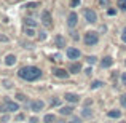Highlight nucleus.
I'll return each instance as SVG.
<instances>
[{
  "instance_id": "obj_1",
  "label": "nucleus",
  "mask_w": 126,
  "mask_h": 123,
  "mask_svg": "<svg viewBox=\"0 0 126 123\" xmlns=\"http://www.w3.org/2000/svg\"><path fill=\"white\" fill-rule=\"evenodd\" d=\"M18 75L19 78H22L26 82H35L42 77V70L35 66H24L18 70Z\"/></svg>"
},
{
  "instance_id": "obj_2",
  "label": "nucleus",
  "mask_w": 126,
  "mask_h": 123,
  "mask_svg": "<svg viewBox=\"0 0 126 123\" xmlns=\"http://www.w3.org/2000/svg\"><path fill=\"white\" fill-rule=\"evenodd\" d=\"M97 42H99L97 32L89 31V32H86V34H85V45L86 46H94V45H97Z\"/></svg>"
},
{
  "instance_id": "obj_3",
  "label": "nucleus",
  "mask_w": 126,
  "mask_h": 123,
  "mask_svg": "<svg viewBox=\"0 0 126 123\" xmlns=\"http://www.w3.org/2000/svg\"><path fill=\"white\" fill-rule=\"evenodd\" d=\"M83 16H85L86 22H89V24H94V22H97V15H96V11H94V10H91V8H85Z\"/></svg>"
},
{
  "instance_id": "obj_4",
  "label": "nucleus",
  "mask_w": 126,
  "mask_h": 123,
  "mask_svg": "<svg viewBox=\"0 0 126 123\" xmlns=\"http://www.w3.org/2000/svg\"><path fill=\"white\" fill-rule=\"evenodd\" d=\"M42 24L45 27H51L53 26V19H51V13L48 10H43L42 11Z\"/></svg>"
},
{
  "instance_id": "obj_5",
  "label": "nucleus",
  "mask_w": 126,
  "mask_h": 123,
  "mask_svg": "<svg viewBox=\"0 0 126 123\" xmlns=\"http://www.w3.org/2000/svg\"><path fill=\"white\" fill-rule=\"evenodd\" d=\"M3 104H5L6 112H16V110H19V104H18V102L11 101V99H8V98L3 101Z\"/></svg>"
},
{
  "instance_id": "obj_6",
  "label": "nucleus",
  "mask_w": 126,
  "mask_h": 123,
  "mask_svg": "<svg viewBox=\"0 0 126 123\" xmlns=\"http://www.w3.org/2000/svg\"><path fill=\"white\" fill-rule=\"evenodd\" d=\"M77 22H78V15L75 11H72V13H69V18H67V26L70 29H74L75 26H77Z\"/></svg>"
},
{
  "instance_id": "obj_7",
  "label": "nucleus",
  "mask_w": 126,
  "mask_h": 123,
  "mask_svg": "<svg viewBox=\"0 0 126 123\" xmlns=\"http://www.w3.org/2000/svg\"><path fill=\"white\" fill-rule=\"evenodd\" d=\"M43 107H45V102L40 101V99H35V101L31 102V110H34V112H40L43 110Z\"/></svg>"
},
{
  "instance_id": "obj_8",
  "label": "nucleus",
  "mask_w": 126,
  "mask_h": 123,
  "mask_svg": "<svg viewBox=\"0 0 126 123\" xmlns=\"http://www.w3.org/2000/svg\"><path fill=\"white\" fill-rule=\"evenodd\" d=\"M65 53H67V58L69 59H78V58H80V50L74 48V46H69Z\"/></svg>"
},
{
  "instance_id": "obj_9",
  "label": "nucleus",
  "mask_w": 126,
  "mask_h": 123,
  "mask_svg": "<svg viewBox=\"0 0 126 123\" xmlns=\"http://www.w3.org/2000/svg\"><path fill=\"white\" fill-rule=\"evenodd\" d=\"M65 101L67 102H70V104H75V102H78L80 101V96L78 94H75V93H65Z\"/></svg>"
},
{
  "instance_id": "obj_10",
  "label": "nucleus",
  "mask_w": 126,
  "mask_h": 123,
  "mask_svg": "<svg viewBox=\"0 0 126 123\" xmlns=\"http://www.w3.org/2000/svg\"><path fill=\"white\" fill-rule=\"evenodd\" d=\"M53 75L58 78H67L69 72H65V69H53Z\"/></svg>"
},
{
  "instance_id": "obj_11",
  "label": "nucleus",
  "mask_w": 126,
  "mask_h": 123,
  "mask_svg": "<svg viewBox=\"0 0 126 123\" xmlns=\"http://www.w3.org/2000/svg\"><path fill=\"white\" fill-rule=\"evenodd\" d=\"M112 64H113V59H112L110 56H105V58L101 61V67H102V69H109V67H112Z\"/></svg>"
},
{
  "instance_id": "obj_12",
  "label": "nucleus",
  "mask_w": 126,
  "mask_h": 123,
  "mask_svg": "<svg viewBox=\"0 0 126 123\" xmlns=\"http://www.w3.org/2000/svg\"><path fill=\"white\" fill-rule=\"evenodd\" d=\"M54 43H56V46H58V48H64V46H65V38L62 37L61 34H58L54 37Z\"/></svg>"
},
{
  "instance_id": "obj_13",
  "label": "nucleus",
  "mask_w": 126,
  "mask_h": 123,
  "mask_svg": "<svg viewBox=\"0 0 126 123\" xmlns=\"http://www.w3.org/2000/svg\"><path fill=\"white\" fill-rule=\"evenodd\" d=\"M80 70H81L80 62H72V64L69 66V72H70V74H78Z\"/></svg>"
},
{
  "instance_id": "obj_14",
  "label": "nucleus",
  "mask_w": 126,
  "mask_h": 123,
  "mask_svg": "<svg viewBox=\"0 0 126 123\" xmlns=\"http://www.w3.org/2000/svg\"><path fill=\"white\" fill-rule=\"evenodd\" d=\"M72 112H74V107H72V105H64V107L59 109V114L61 115H72Z\"/></svg>"
},
{
  "instance_id": "obj_15",
  "label": "nucleus",
  "mask_w": 126,
  "mask_h": 123,
  "mask_svg": "<svg viewBox=\"0 0 126 123\" xmlns=\"http://www.w3.org/2000/svg\"><path fill=\"white\" fill-rule=\"evenodd\" d=\"M107 117L109 118H120L121 117V112L117 110V109H113V110H109L107 112Z\"/></svg>"
},
{
  "instance_id": "obj_16",
  "label": "nucleus",
  "mask_w": 126,
  "mask_h": 123,
  "mask_svg": "<svg viewBox=\"0 0 126 123\" xmlns=\"http://www.w3.org/2000/svg\"><path fill=\"white\" fill-rule=\"evenodd\" d=\"M15 62H16V56L15 54H8L5 58V64L6 66H15Z\"/></svg>"
},
{
  "instance_id": "obj_17",
  "label": "nucleus",
  "mask_w": 126,
  "mask_h": 123,
  "mask_svg": "<svg viewBox=\"0 0 126 123\" xmlns=\"http://www.w3.org/2000/svg\"><path fill=\"white\" fill-rule=\"evenodd\" d=\"M24 22H26V27H35V26H37V22H35L32 18H26Z\"/></svg>"
},
{
  "instance_id": "obj_18",
  "label": "nucleus",
  "mask_w": 126,
  "mask_h": 123,
  "mask_svg": "<svg viewBox=\"0 0 126 123\" xmlns=\"http://www.w3.org/2000/svg\"><path fill=\"white\" fill-rule=\"evenodd\" d=\"M54 120H56V117H54L53 114H46L45 118H43V122H45V123H53Z\"/></svg>"
},
{
  "instance_id": "obj_19",
  "label": "nucleus",
  "mask_w": 126,
  "mask_h": 123,
  "mask_svg": "<svg viewBox=\"0 0 126 123\" xmlns=\"http://www.w3.org/2000/svg\"><path fill=\"white\" fill-rule=\"evenodd\" d=\"M102 85H104V83H102L101 80H94L91 83V89H97V88H101Z\"/></svg>"
},
{
  "instance_id": "obj_20",
  "label": "nucleus",
  "mask_w": 126,
  "mask_h": 123,
  "mask_svg": "<svg viewBox=\"0 0 126 123\" xmlns=\"http://www.w3.org/2000/svg\"><path fill=\"white\" fill-rule=\"evenodd\" d=\"M24 32H26V35H27V37H34V35H35V31L32 27H26Z\"/></svg>"
},
{
  "instance_id": "obj_21",
  "label": "nucleus",
  "mask_w": 126,
  "mask_h": 123,
  "mask_svg": "<svg viewBox=\"0 0 126 123\" xmlns=\"http://www.w3.org/2000/svg\"><path fill=\"white\" fill-rule=\"evenodd\" d=\"M118 8L120 10H123V11H126V0H118Z\"/></svg>"
},
{
  "instance_id": "obj_22",
  "label": "nucleus",
  "mask_w": 126,
  "mask_h": 123,
  "mask_svg": "<svg viewBox=\"0 0 126 123\" xmlns=\"http://www.w3.org/2000/svg\"><path fill=\"white\" fill-rule=\"evenodd\" d=\"M81 115H83V117H91V115H93V112L89 110L88 107H85L83 110H81Z\"/></svg>"
},
{
  "instance_id": "obj_23",
  "label": "nucleus",
  "mask_w": 126,
  "mask_h": 123,
  "mask_svg": "<svg viewBox=\"0 0 126 123\" xmlns=\"http://www.w3.org/2000/svg\"><path fill=\"white\" fill-rule=\"evenodd\" d=\"M86 61H88V64H96V61H97V58H96V56H88V58H86Z\"/></svg>"
},
{
  "instance_id": "obj_24",
  "label": "nucleus",
  "mask_w": 126,
  "mask_h": 123,
  "mask_svg": "<svg viewBox=\"0 0 126 123\" xmlns=\"http://www.w3.org/2000/svg\"><path fill=\"white\" fill-rule=\"evenodd\" d=\"M37 6H38L37 2H31V3H27V5H26V8H27V10H34V8H37Z\"/></svg>"
},
{
  "instance_id": "obj_25",
  "label": "nucleus",
  "mask_w": 126,
  "mask_h": 123,
  "mask_svg": "<svg viewBox=\"0 0 126 123\" xmlns=\"http://www.w3.org/2000/svg\"><path fill=\"white\" fill-rule=\"evenodd\" d=\"M120 104L123 105V107H126V93H123V94L120 96Z\"/></svg>"
},
{
  "instance_id": "obj_26",
  "label": "nucleus",
  "mask_w": 126,
  "mask_h": 123,
  "mask_svg": "<svg viewBox=\"0 0 126 123\" xmlns=\"http://www.w3.org/2000/svg\"><path fill=\"white\" fill-rule=\"evenodd\" d=\"M2 85L5 86V88H11V85H13V83L10 82V80H6V78H5V80H2Z\"/></svg>"
},
{
  "instance_id": "obj_27",
  "label": "nucleus",
  "mask_w": 126,
  "mask_h": 123,
  "mask_svg": "<svg viewBox=\"0 0 126 123\" xmlns=\"http://www.w3.org/2000/svg\"><path fill=\"white\" fill-rule=\"evenodd\" d=\"M81 3V0H70V6L72 8H75V6H78Z\"/></svg>"
},
{
  "instance_id": "obj_28",
  "label": "nucleus",
  "mask_w": 126,
  "mask_h": 123,
  "mask_svg": "<svg viewBox=\"0 0 126 123\" xmlns=\"http://www.w3.org/2000/svg\"><path fill=\"white\" fill-rule=\"evenodd\" d=\"M8 120H10V117H8V115H6V114H3L2 117H0V123H6Z\"/></svg>"
},
{
  "instance_id": "obj_29",
  "label": "nucleus",
  "mask_w": 126,
  "mask_h": 123,
  "mask_svg": "<svg viewBox=\"0 0 126 123\" xmlns=\"http://www.w3.org/2000/svg\"><path fill=\"white\" fill-rule=\"evenodd\" d=\"M99 5L101 6H109L110 5V0H99Z\"/></svg>"
},
{
  "instance_id": "obj_30",
  "label": "nucleus",
  "mask_w": 126,
  "mask_h": 123,
  "mask_svg": "<svg viewBox=\"0 0 126 123\" xmlns=\"http://www.w3.org/2000/svg\"><path fill=\"white\" fill-rule=\"evenodd\" d=\"M16 99H18V101H26L27 98H26V96L22 94V93H18V94H16Z\"/></svg>"
},
{
  "instance_id": "obj_31",
  "label": "nucleus",
  "mask_w": 126,
  "mask_h": 123,
  "mask_svg": "<svg viewBox=\"0 0 126 123\" xmlns=\"http://www.w3.org/2000/svg\"><path fill=\"white\" fill-rule=\"evenodd\" d=\"M69 123H81V118H78V117H72Z\"/></svg>"
},
{
  "instance_id": "obj_32",
  "label": "nucleus",
  "mask_w": 126,
  "mask_h": 123,
  "mask_svg": "<svg viewBox=\"0 0 126 123\" xmlns=\"http://www.w3.org/2000/svg\"><path fill=\"white\" fill-rule=\"evenodd\" d=\"M107 13H109V16H115V15H117V10H115V8H109Z\"/></svg>"
},
{
  "instance_id": "obj_33",
  "label": "nucleus",
  "mask_w": 126,
  "mask_h": 123,
  "mask_svg": "<svg viewBox=\"0 0 126 123\" xmlns=\"http://www.w3.org/2000/svg\"><path fill=\"white\" fill-rule=\"evenodd\" d=\"M121 40H123V42L126 43V27L123 29V32H121Z\"/></svg>"
},
{
  "instance_id": "obj_34",
  "label": "nucleus",
  "mask_w": 126,
  "mask_h": 123,
  "mask_svg": "<svg viewBox=\"0 0 126 123\" xmlns=\"http://www.w3.org/2000/svg\"><path fill=\"white\" fill-rule=\"evenodd\" d=\"M5 112H6V109H5V104L2 102V104H0V114H5Z\"/></svg>"
},
{
  "instance_id": "obj_35",
  "label": "nucleus",
  "mask_w": 126,
  "mask_h": 123,
  "mask_svg": "<svg viewBox=\"0 0 126 123\" xmlns=\"http://www.w3.org/2000/svg\"><path fill=\"white\" fill-rule=\"evenodd\" d=\"M121 83L126 85V72H125V74H121Z\"/></svg>"
},
{
  "instance_id": "obj_36",
  "label": "nucleus",
  "mask_w": 126,
  "mask_h": 123,
  "mask_svg": "<svg viewBox=\"0 0 126 123\" xmlns=\"http://www.w3.org/2000/svg\"><path fill=\"white\" fill-rule=\"evenodd\" d=\"M59 104V99H51V107L53 105H58Z\"/></svg>"
},
{
  "instance_id": "obj_37",
  "label": "nucleus",
  "mask_w": 126,
  "mask_h": 123,
  "mask_svg": "<svg viewBox=\"0 0 126 123\" xmlns=\"http://www.w3.org/2000/svg\"><path fill=\"white\" fill-rule=\"evenodd\" d=\"M85 74H86V75H91V74H93V69H91V67H88V69L85 70Z\"/></svg>"
},
{
  "instance_id": "obj_38",
  "label": "nucleus",
  "mask_w": 126,
  "mask_h": 123,
  "mask_svg": "<svg viewBox=\"0 0 126 123\" xmlns=\"http://www.w3.org/2000/svg\"><path fill=\"white\" fill-rule=\"evenodd\" d=\"M29 122H31V123H38V118H37V117H32Z\"/></svg>"
},
{
  "instance_id": "obj_39",
  "label": "nucleus",
  "mask_w": 126,
  "mask_h": 123,
  "mask_svg": "<svg viewBox=\"0 0 126 123\" xmlns=\"http://www.w3.org/2000/svg\"><path fill=\"white\" fill-rule=\"evenodd\" d=\"M0 42H8V37H5V35H0Z\"/></svg>"
},
{
  "instance_id": "obj_40",
  "label": "nucleus",
  "mask_w": 126,
  "mask_h": 123,
  "mask_svg": "<svg viewBox=\"0 0 126 123\" xmlns=\"http://www.w3.org/2000/svg\"><path fill=\"white\" fill-rule=\"evenodd\" d=\"M46 38V35H45V32H40V40H45Z\"/></svg>"
},
{
  "instance_id": "obj_41",
  "label": "nucleus",
  "mask_w": 126,
  "mask_h": 123,
  "mask_svg": "<svg viewBox=\"0 0 126 123\" xmlns=\"http://www.w3.org/2000/svg\"><path fill=\"white\" fill-rule=\"evenodd\" d=\"M58 123H65V122H62V120H59V122H58Z\"/></svg>"
},
{
  "instance_id": "obj_42",
  "label": "nucleus",
  "mask_w": 126,
  "mask_h": 123,
  "mask_svg": "<svg viewBox=\"0 0 126 123\" xmlns=\"http://www.w3.org/2000/svg\"><path fill=\"white\" fill-rule=\"evenodd\" d=\"M120 123H126V122H120Z\"/></svg>"
},
{
  "instance_id": "obj_43",
  "label": "nucleus",
  "mask_w": 126,
  "mask_h": 123,
  "mask_svg": "<svg viewBox=\"0 0 126 123\" xmlns=\"http://www.w3.org/2000/svg\"><path fill=\"white\" fill-rule=\"evenodd\" d=\"M125 64H126V62H125Z\"/></svg>"
}]
</instances>
